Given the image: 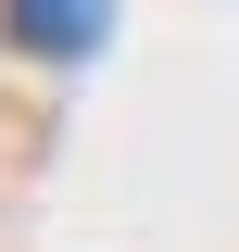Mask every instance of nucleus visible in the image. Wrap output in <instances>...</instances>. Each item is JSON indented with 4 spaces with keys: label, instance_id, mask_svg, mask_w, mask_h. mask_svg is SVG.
Masks as SVG:
<instances>
[{
    "label": "nucleus",
    "instance_id": "1",
    "mask_svg": "<svg viewBox=\"0 0 239 252\" xmlns=\"http://www.w3.org/2000/svg\"><path fill=\"white\" fill-rule=\"evenodd\" d=\"M0 26H13V51L76 63V51H101V38H114V0H13Z\"/></svg>",
    "mask_w": 239,
    "mask_h": 252
}]
</instances>
